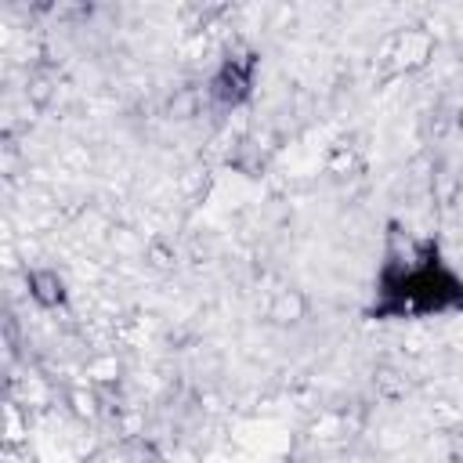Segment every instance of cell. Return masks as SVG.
<instances>
[{
    "instance_id": "6da1fadb",
    "label": "cell",
    "mask_w": 463,
    "mask_h": 463,
    "mask_svg": "<svg viewBox=\"0 0 463 463\" xmlns=\"http://www.w3.org/2000/svg\"><path fill=\"white\" fill-rule=\"evenodd\" d=\"M463 307V282L445 268L434 246L402 264H387L380 279V315H430Z\"/></svg>"
}]
</instances>
